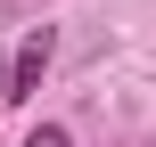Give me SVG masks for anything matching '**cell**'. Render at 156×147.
Listing matches in <instances>:
<instances>
[{"label": "cell", "mask_w": 156, "mask_h": 147, "mask_svg": "<svg viewBox=\"0 0 156 147\" xmlns=\"http://www.w3.org/2000/svg\"><path fill=\"white\" fill-rule=\"evenodd\" d=\"M49 57H58V33H49V25H33V33H25V49H16V57H8V74H0V82H8V106L41 90V74H49Z\"/></svg>", "instance_id": "obj_1"}, {"label": "cell", "mask_w": 156, "mask_h": 147, "mask_svg": "<svg viewBox=\"0 0 156 147\" xmlns=\"http://www.w3.org/2000/svg\"><path fill=\"white\" fill-rule=\"evenodd\" d=\"M25 147H74V139H66V123H41V131H25Z\"/></svg>", "instance_id": "obj_2"}]
</instances>
